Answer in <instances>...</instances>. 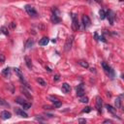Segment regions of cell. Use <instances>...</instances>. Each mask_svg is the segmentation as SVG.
I'll list each match as a JSON object with an SVG mask.
<instances>
[{"label":"cell","mask_w":124,"mask_h":124,"mask_svg":"<svg viewBox=\"0 0 124 124\" xmlns=\"http://www.w3.org/2000/svg\"><path fill=\"white\" fill-rule=\"evenodd\" d=\"M102 105H103V101L101 99V97H97L96 98V108H97V110L98 112H102Z\"/></svg>","instance_id":"6"},{"label":"cell","mask_w":124,"mask_h":124,"mask_svg":"<svg viewBox=\"0 0 124 124\" xmlns=\"http://www.w3.org/2000/svg\"><path fill=\"white\" fill-rule=\"evenodd\" d=\"M33 44H34V41H33V40H31V39H28V40H27V42H26V44H25V46L28 48V47L32 46H33Z\"/></svg>","instance_id":"19"},{"label":"cell","mask_w":124,"mask_h":124,"mask_svg":"<svg viewBox=\"0 0 124 124\" xmlns=\"http://www.w3.org/2000/svg\"><path fill=\"white\" fill-rule=\"evenodd\" d=\"M44 108H46V109H51L52 107H50V106H44Z\"/></svg>","instance_id":"34"},{"label":"cell","mask_w":124,"mask_h":124,"mask_svg":"<svg viewBox=\"0 0 124 124\" xmlns=\"http://www.w3.org/2000/svg\"><path fill=\"white\" fill-rule=\"evenodd\" d=\"M48 99H49V100H51V102H52V104L54 105V107H56V108L61 107L62 103H61L58 99H56V98H54V97H52V96H49V97H48Z\"/></svg>","instance_id":"9"},{"label":"cell","mask_w":124,"mask_h":124,"mask_svg":"<svg viewBox=\"0 0 124 124\" xmlns=\"http://www.w3.org/2000/svg\"><path fill=\"white\" fill-rule=\"evenodd\" d=\"M1 31H2L3 34H5V35H9V31H8V29H7L5 26H2V27H1Z\"/></svg>","instance_id":"26"},{"label":"cell","mask_w":124,"mask_h":124,"mask_svg":"<svg viewBox=\"0 0 124 124\" xmlns=\"http://www.w3.org/2000/svg\"><path fill=\"white\" fill-rule=\"evenodd\" d=\"M21 91L23 92V94H24V95H25V96H26L28 99H32V96H31V95L28 93V91H26L24 88H21Z\"/></svg>","instance_id":"24"},{"label":"cell","mask_w":124,"mask_h":124,"mask_svg":"<svg viewBox=\"0 0 124 124\" xmlns=\"http://www.w3.org/2000/svg\"><path fill=\"white\" fill-rule=\"evenodd\" d=\"M0 106H4V107H9V104L4 100V99H2L1 97H0Z\"/></svg>","instance_id":"25"},{"label":"cell","mask_w":124,"mask_h":124,"mask_svg":"<svg viewBox=\"0 0 124 124\" xmlns=\"http://www.w3.org/2000/svg\"><path fill=\"white\" fill-rule=\"evenodd\" d=\"M37 82H39L42 86H46V82L42 78H37Z\"/></svg>","instance_id":"20"},{"label":"cell","mask_w":124,"mask_h":124,"mask_svg":"<svg viewBox=\"0 0 124 124\" xmlns=\"http://www.w3.org/2000/svg\"><path fill=\"white\" fill-rule=\"evenodd\" d=\"M59 79H60V76H59V75H55L54 78H53V80H54V81H58Z\"/></svg>","instance_id":"32"},{"label":"cell","mask_w":124,"mask_h":124,"mask_svg":"<svg viewBox=\"0 0 124 124\" xmlns=\"http://www.w3.org/2000/svg\"><path fill=\"white\" fill-rule=\"evenodd\" d=\"M48 38L47 37H43L41 40H40V42H39V45L40 46H46L47 44H48Z\"/></svg>","instance_id":"13"},{"label":"cell","mask_w":124,"mask_h":124,"mask_svg":"<svg viewBox=\"0 0 124 124\" xmlns=\"http://www.w3.org/2000/svg\"><path fill=\"white\" fill-rule=\"evenodd\" d=\"M103 124H113V122H112L111 120H108V119H106V120H104V122H103Z\"/></svg>","instance_id":"30"},{"label":"cell","mask_w":124,"mask_h":124,"mask_svg":"<svg viewBox=\"0 0 124 124\" xmlns=\"http://www.w3.org/2000/svg\"><path fill=\"white\" fill-rule=\"evenodd\" d=\"M72 43H73V36H70V37H68L67 38V40H66V43H65V50L66 51H68L70 48H71V46H72Z\"/></svg>","instance_id":"4"},{"label":"cell","mask_w":124,"mask_h":124,"mask_svg":"<svg viewBox=\"0 0 124 124\" xmlns=\"http://www.w3.org/2000/svg\"><path fill=\"white\" fill-rule=\"evenodd\" d=\"M114 103H115V108H119L121 107V100H120L119 97H117V98L115 99Z\"/></svg>","instance_id":"18"},{"label":"cell","mask_w":124,"mask_h":124,"mask_svg":"<svg viewBox=\"0 0 124 124\" xmlns=\"http://www.w3.org/2000/svg\"><path fill=\"white\" fill-rule=\"evenodd\" d=\"M83 94H84L83 84H82V83H80V84H79V85H78V87H77V96L81 97V96H83Z\"/></svg>","instance_id":"8"},{"label":"cell","mask_w":124,"mask_h":124,"mask_svg":"<svg viewBox=\"0 0 124 124\" xmlns=\"http://www.w3.org/2000/svg\"><path fill=\"white\" fill-rule=\"evenodd\" d=\"M16 102L17 104H20V105L22 106L26 101H25V100H23V99H21V98H19V97H16Z\"/></svg>","instance_id":"23"},{"label":"cell","mask_w":124,"mask_h":124,"mask_svg":"<svg viewBox=\"0 0 124 124\" xmlns=\"http://www.w3.org/2000/svg\"><path fill=\"white\" fill-rule=\"evenodd\" d=\"M25 11H26L27 14H28L29 16H37L36 10H35L32 6H30V5H26V6H25Z\"/></svg>","instance_id":"1"},{"label":"cell","mask_w":124,"mask_h":124,"mask_svg":"<svg viewBox=\"0 0 124 124\" xmlns=\"http://www.w3.org/2000/svg\"><path fill=\"white\" fill-rule=\"evenodd\" d=\"M22 107H23V108H31V104L30 103H27V102H25L23 105H22Z\"/></svg>","instance_id":"27"},{"label":"cell","mask_w":124,"mask_h":124,"mask_svg":"<svg viewBox=\"0 0 124 124\" xmlns=\"http://www.w3.org/2000/svg\"><path fill=\"white\" fill-rule=\"evenodd\" d=\"M2 75H3V76H5V77L10 76V68H9V67H7V68H5L4 70H2Z\"/></svg>","instance_id":"17"},{"label":"cell","mask_w":124,"mask_h":124,"mask_svg":"<svg viewBox=\"0 0 124 124\" xmlns=\"http://www.w3.org/2000/svg\"><path fill=\"white\" fill-rule=\"evenodd\" d=\"M106 16H107V17H108V22L110 23V25H112L113 22H114V14H113V12L109 10V11H108V13L106 14Z\"/></svg>","instance_id":"3"},{"label":"cell","mask_w":124,"mask_h":124,"mask_svg":"<svg viewBox=\"0 0 124 124\" xmlns=\"http://www.w3.org/2000/svg\"><path fill=\"white\" fill-rule=\"evenodd\" d=\"M15 112H16L17 115L21 116V117H24V118H27V117H28V114H27L23 109H21V108H16V109H15Z\"/></svg>","instance_id":"10"},{"label":"cell","mask_w":124,"mask_h":124,"mask_svg":"<svg viewBox=\"0 0 124 124\" xmlns=\"http://www.w3.org/2000/svg\"><path fill=\"white\" fill-rule=\"evenodd\" d=\"M82 23H83V26L85 27V28H87V27H89L90 26V24H91V21H90V18L88 17V16H82Z\"/></svg>","instance_id":"7"},{"label":"cell","mask_w":124,"mask_h":124,"mask_svg":"<svg viewBox=\"0 0 124 124\" xmlns=\"http://www.w3.org/2000/svg\"><path fill=\"white\" fill-rule=\"evenodd\" d=\"M72 20H73V29L78 30V17L75 14L72 15Z\"/></svg>","instance_id":"5"},{"label":"cell","mask_w":124,"mask_h":124,"mask_svg":"<svg viewBox=\"0 0 124 124\" xmlns=\"http://www.w3.org/2000/svg\"><path fill=\"white\" fill-rule=\"evenodd\" d=\"M102 67H103V69L105 70V72H106L108 75L113 76V71H112V69L108 66V63H106V62H102Z\"/></svg>","instance_id":"2"},{"label":"cell","mask_w":124,"mask_h":124,"mask_svg":"<svg viewBox=\"0 0 124 124\" xmlns=\"http://www.w3.org/2000/svg\"><path fill=\"white\" fill-rule=\"evenodd\" d=\"M46 70H47V71H48V72H51V70H50V69H49V68H48V67H46Z\"/></svg>","instance_id":"35"},{"label":"cell","mask_w":124,"mask_h":124,"mask_svg":"<svg viewBox=\"0 0 124 124\" xmlns=\"http://www.w3.org/2000/svg\"><path fill=\"white\" fill-rule=\"evenodd\" d=\"M78 123L79 124H85L86 123V120L84 118H78Z\"/></svg>","instance_id":"29"},{"label":"cell","mask_w":124,"mask_h":124,"mask_svg":"<svg viewBox=\"0 0 124 124\" xmlns=\"http://www.w3.org/2000/svg\"><path fill=\"white\" fill-rule=\"evenodd\" d=\"M4 61H5V56L3 54H0V62L1 63H4Z\"/></svg>","instance_id":"33"},{"label":"cell","mask_w":124,"mask_h":124,"mask_svg":"<svg viewBox=\"0 0 124 124\" xmlns=\"http://www.w3.org/2000/svg\"><path fill=\"white\" fill-rule=\"evenodd\" d=\"M106 108H107L108 111H109L111 114H113V115H116V108H112L110 105H106Z\"/></svg>","instance_id":"14"},{"label":"cell","mask_w":124,"mask_h":124,"mask_svg":"<svg viewBox=\"0 0 124 124\" xmlns=\"http://www.w3.org/2000/svg\"><path fill=\"white\" fill-rule=\"evenodd\" d=\"M78 64L81 66V67H83V68H88V63L86 62V61H83V60H80L79 62H78Z\"/></svg>","instance_id":"21"},{"label":"cell","mask_w":124,"mask_h":124,"mask_svg":"<svg viewBox=\"0 0 124 124\" xmlns=\"http://www.w3.org/2000/svg\"><path fill=\"white\" fill-rule=\"evenodd\" d=\"M99 16H100V18L101 19H104L106 17V12L104 10H100L99 11Z\"/></svg>","instance_id":"22"},{"label":"cell","mask_w":124,"mask_h":124,"mask_svg":"<svg viewBox=\"0 0 124 124\" xmlns=\"http://www.w3.org/2000/svg\"><path fill=\"white\" fill-rule=\"evenodd\" d=\"M91 110V108L90 107H86V108H84V109L82 110V112H89Z\"/></svg>","instance_id":"31"},{"label":"cell","mask_w":124,"mask_h":124,"mask_svg":"<svg viewBox=\"0 0 124 124\" xmlns=\"http://www.w3.org/2000/svg\"><path fill=\"white\" fill-rule=\"evenodd\" d=\"M51 21L54 22V23H59L60 22V18L58 17L57 14H52V16H51Z\"/></svg>","instance_id":"15"},{"label":"cell","mask_w":124,"mask_h":124,"mask_svg":"<svg viewBox=\"0 0 124 124\" xmlns=\"http://www.w3.org/2000/svg\"><path fill=\"white\" fill-rule=\"evenodd\" d=\"M1 116H2L3 119H9V118L12 117V113L10 111H8V110H3L1 112Z\"/></svg>","instance_id":"11"},{"label":"cell","mask_w":124,"mask_h":124,"mask_svg":"<svg viewBox=\"0 0 124 124\" xmlns=\"http://www.w3.org/2000/svg\"><path fill=\"white\" fill-rule=\"evenodd\" d=\"M25 63L29 69L32 68V61H31V58H29L28 56H25Z\"/></svg>","instance_id":"16"},{"label":"cell","mask_w":124,"mask_h":124,"mask_svg":"<svg viewBox=\"0 0 124 124\" xmlns=\"http://www.w3.org/2000/svg\"><path fill=\"white\" fill-rule=\"evenodd\" d=\"M80 102L81 103H88L89 102V99L87 97H81L80 98Z\"/></svg>","instance_id":"28"},{"label":"cell","mask_w":124,"mask_h":124,"mask_svg":"<svg viewBox=\"0 0 124 124\" xmlns=\"http://www.w3.org/2000/svg\"><path fill=\"white\" fill-rule=\"evenodd\" d=\"M70 90H71V86L67 82H64L62 84V91L64 93H68V92H70Z\"/></svg>","instance_id":"12"}]
</instances>
